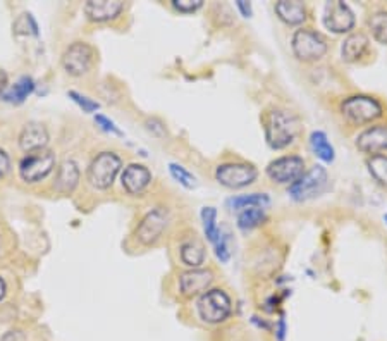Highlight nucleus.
<instances>
[{"mask_svg":"<svg viewBox=\"0 0 387 341\" xmlns=\"http://www.w3.org/2000/svg\"><path fill=\"white\" fill-rule=\"evenodd\" d=\"M264 130L268 147L274 148V150H282V148L289 147L298 137V117L289 110L274 107L265 116Z\"/></svg>","mask_w":387,"mask_h":341,"instance_id":"1","label":"nucleus"},{"mask_svg":"<svg viewBox=\"0 0 387 341\" xmlns=\"http://www.w3.org/2000/svg\"><path fill=\"white\" fill-rule=\"evenodd\" d=\"M341 114L344 121L353 126H365L384 116V107L375 97L351 95L341 102Z\"/></svg>","mask_w":387,"mask_h":341,"instance_id":"2","label":"nucleus"},{"mask_svg":"<svg viewBox=\"0 0 387 341\" xmlns=\"http://www.w3.org/2000/svg\"><path fill=\"white\" fill-rule=\"evenodd\" d=\"M197 311L201 321L207 324H221L228 321L232 312L231 297L221 288H212L200 295L197 302Z\"/></svg>","mask_w":387,"mask_h":341,"instance_id":"3","label":"nucleus"},{"mask_svg":"<svg viewBox=\"0 0 387 341\" xmlns=\"http://www.w3.org/2000/svg\"><path fill=\"white\" fill-rule=\"evenodd\" d=\"M327 40L313 28H299L291 37V50L301 62L320 61L327 54Z\"/></svg>","mask_w":387,"mask_h":341,"instance_id":"4","label":"nucleus"},{"mask_svg":"<svg viewBox=\"0 0 387 341\" xmlns=\"http://www.w3.org/2000/svg\"><path fill=\"white\" fill-rule=\"evenodd\" d=\"M121 168H123V161L117 154L114 152H100L88 166V177L90 184L95 186L97 190H107L112 186L114 179L119 174Z\"/></svg>","mask_w":387,"mask_h":341,"instance_id":"5","label":"nucleus"},{"mask_svg":"<svg viewBox=\"0 0 387 341\" xmlns=\"http://www.w3.org/2000/svg\"><path fill=\"white\" fill-rule=\"evenodd\" d=\"M258 177V170L253 164L248 162H224L215 169V179L219 184L231 190L250 186L255 183Z\"/></svg>","mask_w":387,"mask_h":341,"instance_id":"6","label":"nucleus"},{"mask_svg":"<svg viewBox=\"0 0 387 341\" xmlns=\"http://www.w3.org/2000/svg\"><path fill=\"white\" fill-rule=\"evenodd\" d=\"M327 186V170L322 166H313L305 170L292 184H289V195L296 202H305L317 197Z\"/></svg>","mask_w":387,"mask_h":341,"instance_id":"7","label":"nucleus"},{"mask_svg":"<svg viewBox=\"0 0 387 341\" xmlns=\"http://www.w3.org/2000/svg\"><path fill=\"white\" fill-rule=\"evenodd\" d=\"M55 168V154L52 150H38L26 154L19 164V176L26 183H38L45 179Z\"/></svg>","mask_w":387,"mask_h":341,"instance_id":"8","label":"nucleus"},{"mask_svg":"<svg viewBox=\"0 0 387 341\" xmlns=\"http://www.w3.org/2000/svg\"><path fill=\"white\" fill-rule=\"evenodd\" d=\"M93 59H95V52L85 41H75L66 48L62 54V68L66 72L71 76H83L90 71L93 66Z\"/></svg>","mask_w":387,"mask_h":341,"instance_id":"9","label":"nucleus"},{"mask_svg":"<svg viewBox=\"0 0 387 341\" xmlns=\"http://www.w3.org/2000/svg\"><path fill=\"white\" fill-rule=\"evenodd\" d=\"M267 176L277 184H292L305 173V159L299 155H282L265 169Z\"/></svg>","mask_w":387,"mask_h":341,"instance_id":"10","label":"nucleus"},{"mask_svg":"<svg viewBox=\"0 0 387 341\" xmlns=\"http://www.w3.org/2000/svg\"><path fill=\"white\" fill-rule=\"evenodd\" d=\"M355 12L351 7L344 2H329L324 12V24L333 33H350L355 28Z\"/></svg>","mask_w":387,"mask_h":341,"instance_id":"11","label":"nucleus"},{"mask_svg":"<svg viewBox=\"0 0 387 341\" xmlns=\"http://www.w3.org/2000/svg\"><path fill=\"white\" fill-rule=\"evenodd\" d=\"M214 280L215 276L212 269H204V267L190 269L179 276V293L184 298L198 297L210 288Z\"/></svg>","mask_w":387,"mask_h":341,"instance_id":"12","label":"nucleus"},{"mask_svg":"<svg viewBox=\"0 0 387 341\" xmlns=\"http://www.w3.org/2000/svg\"><path fill=\"white\" fill-rule=\"evenodd\" d=\"M167 228V217L163 214V211L160 208H155V211L148 212L145 217L141 219V222L136 228V240H138L141 245L150 246L155 245L157 242L160 240V236L163 235Z\"/></svg>","mask_w":387,"mask_h":341,"instance_id":"13","label":"nucleus"},{"mask_svg":"<svg viewBox=\"0 0 387 341\" xmlns=\"http://www.w3.org/2000/svg\"><path fill=\"white\" fill-rule=\"evenodd\" d=\"M355 145L364 154H384L387 152V124H374V126L364 130L357 137Z\"/></svg>","mask_w":387,"mask_h":341,"instance_id":"14","label":"nucleus"},{"mask_svg":"<svg viewBox=\"0 0 387 341\" xmlns=\"http://www.w3.org/2000/svg\"><path fill=\"white\" fill-rule=\"evenodd\" d=\"M124 10V3L119 0H90L85 3V14L90 21L95 23H107L116 17Z\"/></svg>","mask_w":387,"mask_h":341,"instance_id":"15","label":"nucleus"},{"mask_svg":"<svg viewBox=\"0 0 387 341\" xmlns=\"http://www.w3.org/2000/svg\"><path fill=\"white\" fill-rule=\"evenodd\" d=\"M121 183L129 195H141L152 183V173L143 164H129L121 176Z\"/></svg>","mask_w":387,"mask_h":341,"instance_id":"16","label":"nucleus"},{"mask_svg":"<svg viewBox=\"0 0 387 341\" xmlns=\"http://www.w3.org/2000/svg\"><path fill=\"white\" fill-rule=\"evenodd\" d=\"M48 144V131L40 123H28L19 133L21 150L31 154V152L43 150Z\"/></svg>","mask_w":387,"mask_h":341,"instance_id":"17","label":"nucleus"},{"mask_svg":"<svg viewBox=\"0 0 387 341\" xmlns=\"http://www.w3.org/2000/svg\"><path fill=\"white\" fill-rule=\"evenodd\" d=\"M275 14L279 19L284 21L288 26H299L308 19V9L303 2H288V0H281L274 6Z\"/></svg>","mask_w":387,"mask_h":341,"instance_id":"18","label":"nucleus"},{"mask_svg":"<svg viewBox=\"0 0 387 341\" xmlns=\"http://www.w3.org/2000/svg\"><path fill=\"white\" fill-rule=\"evenodd\" d=\"M179 257L184 266L191 267V269H198L205 262V259H207V250H205V245L201 243V240L193 235V238H188L181 245Z\"/></svg>","mask_w":387,"mask_h":341,"instance_id":"19","label":"nucleus"},{"mask_svg":"<svg viewBox=\"0 0 387 341\" xmlns=\"http://www.w3.org/2000/svg\"><path fill=\"white\" fill-rule=\"evenodd\" d=\"M368 40L367 35L364 31H357V33L348 35L346 40L343 41V47H341V55L346 62H357L364 57V54L367 52Z\"/></svg>","mask_w":387,"mask_h":341,"instance_id":"20","label":"nucleus"},{"mask_svg":"<svg viewBox=\"0 0 387 341\" xmlns=\"http://www.w3.org/2000/svg\"><path fill=\"white\" fill-rule=\"evenodd\" d=\"M79 183L78 164L72 161L62 162L55 177V190L62 195H71Z\"/></svg>","mask_w":387,"mask_h":341,"instance_id":"21","label":"nucleus"},{"mask_svg":"<svg viewBox=\"0 0 387 341\" xmlns=\"http://www.w3.org/2000/svg\"><path fill=\"white\" fill-rule=\"evenodd\" d=\"M34 90V81L30 76H23V78L17 79L12 86L6 92L3 99L10 104H23L28 97L33 93Z\"/></svg>","mask_w":387,"mask_h":341,"instance_id":"22","label":"nucleus"},{"mask_svg":"<svg viewBox=\"0 0 387 341\" xmlns=\"http://www.w3.org/2000/svg\"><path fill=\"white\" fill-rule=\"evenodd\" d=\"M310 145H312V150L320 161L324 162H333L336 157V152L334 147L330 145V142L327 140V135L324 131H313L312 137H310Z\"/></svg>","mask_w":387,"mask_h":341,"instance_id":"23","label":"nucleus"},{"mask_svg":"<svg viewBox=\"0 0 387 341\" xmlns=\"http://www.w3.org/2000/svg\"><path fill=\"white\" fill-rule=\"evenodd\" d=\"M267 219L264 207H250L245 211H239L238 214V228L243 231H252V229L258 228L261 222Z\"/></svg>","mask_w":387,"mask_h":341,"instance_id":"24","label":"nucleus"},{"mask_svg":"<svg viewBox=\"0 0 387 341\" xmlns=\"http://www.w3.org/2000/svg\"><path fill=\"white\" fill-rule=\"evenodd\" d=\"M268 197L265 193H250V195H239V197H232L229 200V207L232 211H245L250 207H267Z\"/></svg>","mask_w":387,"mask_h":341,"instance_id":"25","label":"nucleus"},{"mask_svg":"<svg viewBox=\"0 0 387 341\" xmlns=\"http://www.w3.org/2000/svg\"><path fill=\"white\" fill-rule=\"evenodd\" d=\"M201 222H204L205 236L214 245L215 240L221 235V228L217 224V211L214 207H204V211H201Z\"/></svg>","mask_w":387,"mask_h":341,"instance_id":"26","label":"nucleus"},{"mask_svg":"<svg viewBox=\"0 0 387 341\" xmlns=\"http://www.w3.org/2000/svg\"><path fill=\"white\" fill-rule=\"evenodd\" d=\"M368 28L379 43L387 45V10H379L368 17Z\"/></svg>","mask_w":387,"mask_h":341,"instance_id":"27","label":"nucleus"},{"mask_svg":"<svg viewBox=\"0 0 387 341\" xmlns=\"http://www.w3.org/2000/svg\"><path fill=\"white\" fill-rule=\"evenodd\" d=\"M367 166L372 176H374L379 183L387 186V155L386 154L370 155L367 161Z\"/></svg>","mask_w":387,"mask_h":341,"instance_id":"28","label":"nucleus"},{"mask_svg":"<svg viewBox=\"0 0 387 341\" xmlns=\"http://www.w3.org/2000/svg\"><path fill=\"white\" fill-rule=\"evenodd\" d=\"M169 170L170 174H172L174 179H176L179 184H183L184 188H188V190L195 188V184H197V177H195L190 170L184 169L183 166L174 164L172 162V164H169Z\"/></svg>","mask_w":387,"mask_h":341,"instance_id":"29","label":"nucleus"},{"mask_svg":"<svg viewBox=\"0 0 387 341\" xmlns=\"http://www.w3.org/2000/svg\"><path fill=\"white\" fill-rule=\"evenodd\" d=\"M215 246V255L219 257V260L221 262H229V257H231V252H229V246H228V238H226V235L222 233L221 229V235H219V238L215 240L214 243Z\"/></svg>","mask_w":387,"mask_h":341,"instance_id":"30","label":"nucleus"},{"mask_svg":"<svg viewBox=\"0 0 387 341\" xmlns=\"http://www.w3.org/2000/svg\"><path fill=\"white\" fill-rule=\"evenodd\" d=\"M69 97H71L72 100H75L76 104H78L79 107H81L85 113H95V110L100 109V104L99 102H93V100H90L88 97H83L81 93L78 92H69Z\"/></svg>","mask_w":387,"mask_h":341,"instance_id":"31","label":"nucleus"},{"mask_svg":"<svg viewBox=\"0 0 387 341\" xmlns=\"http://www.w3.org/2000/svg\"><path fill=\"white\" fill-rule=\"evenodd\" d=\"M204 6L201 0H174L172 7L177 10V12H183V14H191L195 10H198L200 7Z\"/></svg>","mask_w":387,"mask_h":341,"instance_id":"32","label":"nucleus"},{"mask_svg":"<svg viewBox=\"0 0 387 341\" xmlns=\"http://www.w3.org/2000/svg\"><path fill=\"white\" fill-rule=\"evenodd\" d=\"M95 123H97V124H99V126H100V128H102V130H103V131H107V133H112V135H119V137H121V135H123V131H121V130H119V128H117V126H116V124H114V123H112V121H110V119H107V117H106V116H102V114H97V116H95Z\"/></svg>","mask_w":387,"mask_h":341,"instance_id":"33","label":"nucleus"},{"mask_svg":"<svg viewBox=\"0 0 387 341\" xmlns=\"http://www.w3.org/2000/svg\"><path fill=\"white\" fill-rule=\"evenodd\" d=\"M0 341H28V338L21 329H10V331L3 333Z\"/></svg>","mask_w":387,"mask_h":341,"instance_id":"34","label":"nucleus"},{"mask_svg":"<svg viewBox=\"0 0 387 341\" xmlns=\"http://www.w3.org/2000/svg\"><path fill=\"white\" fill-rule=\"evenodd\" d=\"M10 168V159H9V155L6 154V152L0 148V177H3L6 176V173L9 170Z\"/></svg>","mask_w":387,"mask_h":341,"instance_id":"35","label":"nucleus"},{"mask_svg":"<svg viewBox=\"0 0 387 341\" xmlns=\"http://www.w3.org/2000/svg\"><path fill=\"white\" fill-rule=\"evenodd\" d=\"M236 7L241 10V14L245 17H252V6H250L248 2H245V0H238V2H236Z\"/></svg>","mask_w":387,"mask_h":341,"instance_id":"36","label":"nucleus"},{"mask_svg":"<svg viewBox=\"0 0 387 341\" xmlns=\"http://www.w3.org/2000/svg\"><path fill=\"white\" fill-rule=\"evenodd\" d=\"M6 88H7V75H6V71L0 69V95L6 93Z\"/></svg>","mask_w":387,"mask_h":341,"instance_id":"37","label":"nucleus"},{"mask_svg":"<svg viewBox=\"0 0 387 341\" xmlns=\"http://www.w3.org/2000/svg\"><path fill=\"white\" fill-rule=\"evenodd\" d=\"M284 333H286V322H284V319H279V329H277V338L279 341H282L284 340Z\"/></svg>","mask_w":387,"mask_h":341,"instance_id":"38","label":"nucleus"},{"mask_svg":"<svg viewBox=\"0 0 387 341\" xmlns=\"http://www.w3.org/2000/svg\"><path fill=\"white\" fill-rule=\"evenodd\" d=\"M6 293H7V284H6V281H3V277H0V302L3 300Z\"/></svg>","mask_w":387,"mask_h":341,"instance_id":"39","label":"nucleus"},{"mask_svg":"<svg viewBox=\"0 0 387 341\" xmlns=\"http://www.w3.org/2000/svg\"><path fill=\"white\" fill-rule=\"evenodd\" d=\"M384 221H386V224H387V214L384 215Z\"/></svg>","mask_w":387,"mask_h":341,"instance_id":"40","label":"nucleus"}]
</instances>
